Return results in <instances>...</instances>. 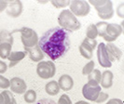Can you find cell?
<instances>
[{
    "instance_id": "6da1fadb",
    "label": "cell",
    "mask_w": 124,
    "mask_h": 104,
    "mask_svg": "<svg viewBox=\"0 0 124 104\" xmlns=\"http://www.w3.org/2000/svg\"><path fill=\"white\" fill-rule=\"evenodd\" d=\"M38 46L51 61L64 56L70 49L71 40L68 33L61 27L48 30L39 38Z\"/></svg>"
},
{
    "instance_id": "7a4b0ae2",
    "label": "cell",
    "mask_w": 124,
    "mask_h": 104,
    "mask_svg": "<svg viewBox=\"0 0 124 104\" xmlns=\"http://www.w3.org/2000/svg\"><path fill=\"white\" fill-rule=\"evenodd\" d=\"M58 22L61 28L64 29L66 32H71V33L78 31L81 27L80 21L70 11V9H63L60 13L58 17Z\"/></svg>"
},
{
    "instance_id": "3957f363",
    "label": "cell",
    "mask_w": 124,
    "mask_h": 104,
    "mask_svg": "<svg viewBox=\"0 0 124 104\" xmlns=\"http://www.w3.org/2000/svg\"><path fill=\"white\" fill-rule=\"evenodd\" d=\"M18 31L21 33V39L24 49H32L38 45L39 37L35 30L29 27H23Z\"/></svg>"
},
{
    "instance_id": "277c9868",
    "label": "cell",
    "mask_w": 124,
    "mask_h": 104,
    "mask_svg": "<svg viewBox=\"0 0 124 104\" xmlns=\"http://www.w3.org/2000/svg\"><path fill=\"white\" fill-rule=\"evenodd\" d=\"M37 74L42 79H49L56 74V66L51 61H42L37 66Z\"/></svg>"
},
{
    "instance_id": "5b68a950",
    "label": "cell",
    "mask_w": 124,
    "mask_h": 104,
    "mask_svg": "<svg viewBox=\"0 0 124 104\" xmlns=\"http://www.w3.org/2000/svg\"><path fill=\"white\" fill-rule=\"evenodd\" d=\"M101 92H102V87L100 84L94 81H88V83L85 84L82 88L83 97L90 101H96Z\"/></svg>"
},
{
    "instance_id": "8992f818",
    "label": "cell",
    "mask_w": 124,
    "mask_h": 104,
    "mask_svg": "<svg viewBox=\"0 0 124 104\" xmlns=\"http://www.w3.org/2000/svg\"><path fill=\"white\" fill-rule=\"evenodd\" d=\"M70 11L75 16L78 17H85L91 11V6L87 1L84 0H74L70 3Z\"/></svg>"
},
{
    "instance_id": "52a82bcc",
    "label": "cell",
    "mask_w": 124,
    "mask_h": 104,
    "mask_svg": "<svg viewBox=\"0 0 124 104\" xmlns=\"http://www.w3.org/2000/svg\"><path fill=\"white\" fill-rule=\"evenodd\" d=\"M122 34V28L120 24L118 23H108L106 27V35L103 36V38L106 40L107 43H112L113 41L117 40L120 35Z\"/></svg>"
},
{
    "instance_id": "ba28073f",
    "label": "cell",
    "mask_w": 124,
    "mask_h": 104,
    "mask_svg": "<svg viewBox=\"0 0 124 104\" xmlns=\"http://www.w3.org/2000/svg\"><path fill=\"white\" fill-rule=\"evenodd\" d=\"M97 59L99 64L103 68H110L112 66V62L109 61L108 54L106 49V44L100 43L97 46Z\"/></svg>"
},
{
    "instance_id": "9c48e42d",
    "label": "cell",
    "mask_w": 124,
    "mask_h": 104,
    "mask_svg": "<svg viewBox=\"0 0 124 104\" xmlns=\"http://www.w3.org/2000/svg\"><path fill=\"white\" fill-rule=\"evenodd\" d=\"M23 5L21 1H12V2H8L6 13L8 16L11 18H18L23 13Z\"/></svg>"
},
{
    "instance_id": "30bf717a",
    "label": "cell",
    "mask_w": 124,
    "mask_h": 104,
    "mask_svg": "<svg viewBox=\"0 0 124 104\" xmlns=\"http://www.w3.org/2000/svg\"><path fill=\"white\" fill-rule=\"evenodd\" d=\"M10 82V90L13 93L16 94H24L27 91V85L24 82V80H23L20 77H13L9 80Z\"/></svg>"
},
{
    "instance_id": "8fae6325",
    "label": "cell",
    "mask_w": 124,
    "mask_h": 104,
    "mask_svg": "<svg viewBox=\"0 0 124 104\" xmlns=\"http://www.w3.org/2000/svg\"><path fill=\"white\" fill-rule=\"evenodd\" d=\"M96 11L98 13V16L102 20H109L114 16V8H113V3L111 1L106 2V5L101 7H96Z\"/></svg>"
},
{
    "instance_id": "7c38bea8",
    "label": "cell",
    "mask_w": 124,
    "mask_h": 104,
    "mask_svg": "<svg viewBox=\"0 0 124 104\" xmlns=\"http://www.w3.org/2000/svg\"><path fill=\"white\" fill-rule=\"evenodd\" d=\"M106 49L108 54L109 61L111 62L118 61L121 59L122 57V51L118 49V47L113 43H107L106 45Z\"/></svg>"
},
{
    "instance_id": "4fadbf2b",
    "label": "cell",
    "mask_w": 124,
    "mask_h": 104,
    "mask_svg": "<svg viewBox=\"0 0 124 104\" xmlns=\"http://www.w3.org/2000/svg\"><path fill=\"white\" fill-rule=\"evenodd\" d=\"M24 50L25 52H26V54L28 53L29 58L33 61H35V62H40V61H42V60H43L44 57H45V54L43 53V51L41 50V49L39 48L38 45L36 46V47H34V48H32V49H26Z\"/></svg>"
},
{
    "instance_id": "5bb4252c",
    "label": "cell",
    "mask_w": 124,
    "mask_h": 104,
    "mask_svg": "<svg viewBox=\"0 0 124 104\" xmlns=\"http://www.w3.org/2000/svg\"><path fill=\"white\" fill-rule=\"evenodd\" d=\"M60 88L63 91H69L74 86V79L69 74H62L58 80Z\"/></svg>"
},
{
    "instance_id": "9a60e30c",
    "label": "cell",
    "mask_w": 124,
    "mask_h": 104,
    "mask_svg": "<svg viewBox=\"0 0 124 104\" xmlns=\"http://www.w3.org/2000/svg\"><path fill=\"white\" fill-rule=\"evenodd\" d=\"M26 56L25 51H12L10 53L9 57L8 58V60L9 61V65L8 67L12 68L15 65H17L21 61H23Z\"/></svg>"
},
{
    "instance_id": "2e32d148",
    "label": "cell",
    "mask_w": 124,
    "mask_h": 104,
    "mask_svg": "<svg viewBox=\"0 0 124 104\" xmlns=\"http://www.w3.org/2000/svg\"><path fill=\"white\" fill-rule=\"evenodd\" d=\"M113 73L109 70L105 71L102 74V77H101V82H100V86L103 88H110L113 85Z\"/></svg>"
},
{
    "instance_id": "e0dca14e",
    "label": "cell",
    "mask_w": 124,
    "mask_h": 104,
    "mask_svg": "<svg viewBox=\"0 0 124 104\" xmlns=\"http://www.w3.org/2000/svg\"><path fill=\"white\" fill-rule=\"evenodd\" d=\"M45 90L47 92V94H49L50 96H55V95H57L60 92L61 88L59 86L58 82L53 80V81H50V82L46 84Z\"/></svg>"
},
{
    "instance_id": "ac0fdd59",
    "label": "cell",
    "mask_w": 124,
    "mask_h": 104,
    "mask_svg": "<svg viewBox=\"0 0 124 104\" xmlns=\"http://www.w3.org/2000/svg\"><path fill=\"white\" fill-rule=\"evenodd\" d=\"M79 52H80L81 56L87 60H91L93 56V49L89 45L83 43V42L79 46Z\"/></svg>"
},
{
    "instance_id": "d6986e66",
    "label": "cell",
    "mask_w": 124,
    "mask_h": 104,
    "mask_svg": "<svg viewBox=\"0 0 124 104\" xmlns=\"http://www.w3.org/2000/svg\"><path fill=\"white\" fill-rule=\"evenodd\" d=\"M12 52V45L8 43L0 44V58L5 60L8 59Z\"/></svg>"
},
{
    "instance_id": "ffe728a7",
    "label": "cell",
    "mask_w": 124,
    "mask_h": 104,
    "mask_svg": "<svg viewBox=\"0 0 124 104\" xmlns=\"http://www.w3.org/2000/svg\"><path fill=\"white\" fill-rule=\"evenodd\" d=\"M3 43H8L10 45H13V43H14L12 34L8 30L0 31V44Z\"/></svg>"
},
{
    "instance_id": "44dd1931",
    "label": "cell",
    "mask_w": 124,
    "mask_h": 104,
    "mask_svg": "<svg viewBox=\"0 0 124 104\" xmlns=\"http://www.w3.org/2000/svg\"><path fill=\"white\" fill-rule=\"evenodd\" d=\"M3 97V104H17L16 99L12 95V92L9 90H3L0 93Z\"/></svg>"
},
{
    "instance_id": "7402d4cb",
    "label": "cell",
    "mask_w": 124,
    "mask_h": 104,
    "mask_svg": "<svg viewBox=\"0 0 124 104\" xmlns=\"http://www.w3.org/2000/svg\"><path fill=\"white\" fill-rule=\"evenodd\" d=\"M98 36V32L95 24H90L86 30V37L90 39H95Z\"/></svg>"
},
{
    "instance_id": "603a6c76",
    "label": "cell",
    "mask_w": 124,
    "mask_h": 104,
    "mask_svg": "<svg viewBox=\"0 0 124 104\" xmlns=\"http://www.w3.org/2000/svg\"><path fill=\"white\" fill-rule=\"evenodd\" d=\"M23 98H24L25 102H27V103H29V104H32V103H34V102L36 101V99H37V93H36L35 90H33V89L27 90V91L24 93Z\"/></svg>"
},
{
    "instance_id": "cb8c5ba5",
    "label": "cell",
    "mask_w": 124,
    "mask_h": 104,
    "mask_svg": "<svg viewBox=\"0 0 124 104\" xmlns=\"http://www.w3.org/2000/svg\"><path fill=\"white\" fill-rule=\"evenodd\" d=\"M101 77H102V73L100 72V70L94 69L93 71V73L90 74V75H88V81H94V82L100 84Z\"/></svg>"
},
{
    "instance_id": "d4e9b609",
    "label": "cell",
    "mask_w": 124,
    "mask_h": 104,
    "mask_svg": "<svg viewBox=\"0 0 124 104\" xmlns=\"http://www.w3.org/2000/svg\"><path fill=\"white\" fill-rule=\"evenodd\" d=\"M107 24H108V23H107L106 21H99V22H97V23L95 24L96 28H97V32H98V36L103 37L106 35Z\"/></svg>"
},
{
    "instance_id": "484cf974",
    "label": "cell",
    "mask_w": 124,
    "mask_h": 104,
    "mask_svg": "<svg viewBox=\"0 0 124 104\" xmlns=\"http://www.w3.org/2000/svg\"><path fill=\"white\" fill-rule=\"evenodd\" d=\"M94 67H95V63L93 61H90L87 64L83 67L82 69V74L84 75H90V74L93 73V71L94 70Z\"/></svg>"
},
{
    "instance_id": "4316f807",
    "label": "cell",
    "mask_w": 124,
    "mask_h": 104,
    "mask_svg": "<svg viewBox=\"0 0 124 104\" xmlns=\"http://www.w3.org/2000/svg\"><path fill=\"white\" fill-rule=\"evenodd\" d=\"M50 3L55 7H65L70 5L71 1H68V0H52L50 1Z\"/></svg>"
},
{
    "instance_id": "83f0119b",
    "label": "cell",
    "mask_w": 124,
    "mask_h": 104,
    "mask_svg": "<svg viewBox=\"0 0 124 104\" xmlns=\"http://www.w3.org/2000/svg\"><path fill=\"white\" fill-rule=\"evenodd\" d=\"M10 86V82L9 80L6 78L5 76L0 74V88L2 89H8Z\"/></svg>"
},
{
    "instance_id": "f1b7e54d",
    "label": "cell",
    "mask_w": 124,
    "mask_h": 104,
    "mask_svg": "<svg viewBox=\"0 0 124 104\" xmlns=\"http://www.w3.org/2000/svg\"><path fill=\"white\" fill-rule=\"evenodd\" d=\"M57 104H72V100L69 98L68 95L66 94H62V96L59 98L58 103Z\"/></svg>"
},
{
    "instance_id": "f546056e",
    "label": "cell",
    "mask_w": 124,
    "mask_h": 104,
    "mask_svg": "<svg viewBox=\"0 0 124 104\" xmlns=\"http://www.w3.org/2000/svg\"><path fill=\"white\" fill-rule=\"evenodd\" d=\"M83 43H86L87 45H89V46H90L93 50L96 49V48H97V46H98V43H97L96 39H90V38H87V37L83 40Z\"/></svg>"
},
{
    "instance_id": "4dcf8cb0",
    "label": "cell",
    "mask_w": 124,
    "mask_h": 104,
    "mask_svg": "<svg viewBox=\"0 0 124 104\" xmlns=\"http://www.w3.org/2000/svg\"><path fill=\"white\" fill-rule=\"evenodd\" d=\"M106 2H107V0H91L89 4L93 5L96 8V7H103L104 5H106Z\"/></svg>"
},
{
    "instance_id": "1f68e13d",
    "label": "cell",
    "mask_w": 124,
    "mask_h": 104,
    "mask_svg": "<svg viewBox=\"0 0 124 104\" xmlns=\"http://www.w3.org/2000/svg\"><path fill=\"white\" fill-rule=\"evenodd\" d=\"M108 98H109L108 94L102 91L99 94V96H98V98H97V99H96V101H95V102H96V103H103L104 101L107 100V99H108Z\"/></svg>"
},
{
    "instance_id": "d6a6232c",
    "label": "cell",
    "mask_w": 124,
    "mask_h": 104,
    "mask_svg": "<svg viewBox=\"0 0 124 104\" xmlns=\"http://www.w3.org/2000/svg\"><path fill=\"white\" fill-rule=\"evenodd\" d=\"M116 13H117V16H118L119 18H121L124 20V2L123 3H120V4L117 7Z\"/></svg>"
},
{
    "instance_id": "836d02e7",
    "label": "cell",
    "mask_w": 124,
    "mask_h": 104,
    "mask_svg": "<svg viewBox=\"0 0 124 104\" xmlns=\"http://www.w3.org/2000/svg\"><path fill=\"white\" fill-rule=\"evenodd\" d=\"M36 104H57L52 99H50V98H42L40 100H38Z\"/></svg>"
},
{
    "instance_id": "e575fe53",
    "label": "cell",
    "mask_w": 124,
    "mask_h": 104,
    "mask_svg": "<svg viewBox=\"0 0 124 104\" xmlns=\"http://www.w3.org/2000/svg\"><path fill=\"white\" fill-rule=\"evenodd\" d=\"M8 66L7 65V63L5 61H0V74L6 73L7 70H8Z\"/></svg>"
},
{
    "instance_id": "d590c367",
    "label": "cell",
    "mask_w": 124,
    "mask_h": 104,
    "mask_svg": "<svg viewBox=\"0 0 124 104\" xmlns=\"http://www.w3.org/2000/svg\"><path fill=\"white\" fill-rule=\"evenodd\" d=\"M8 5V1H3V0H0V13L3 12L4 10H6L7 7Z\"/></svg>"
},
{
    "instance_id": "8d00e7d4",
    "label": "cell",
    "mask_w": 124,
    "mask_h": 104,
    "mask_svg": "<svg viewBox=\"0 0 124 104\" xmlns=\"http://www.w3.org/2000/svg\"><path fill=\"white\" fill-rule=\"evenodd\" d=\"M106 104H124V102L119 98H111Z\"/></svg>"
},
{
    "instance_id": "74e56055",
    "label": "cell",
    "mask_w": 124,
    "mask_h": 104,
    "mask_svg": "<svg viewBox=\"0 0 124 104\" xmlns=\"http://www.w3.org/2000/svg\"><path fill=\"white\" fill-rule=\"evenodd\" d=\"M75 104H90V103H88L87 101H84V100H79V101L76 102Z\"/></svg>"
},
{
    "instance_id": "f35d334b",
    "label": "cell",
    "mask_w": 124,
    "mask_h": 104,
    "mask_svg": "<svg viewBox=\"0 0 124 104\" xmlns=\"http://www.w3.org/2000/svg\"><path fill=\"white\" fill-rule=\"evenodd\" d=\"M120 26H121V28H122V34L124 35V20L120 22Z\"/></svg>"
},
{
    "instance_id": "ab89813d",
    "label": "cell",
    "mask_w": 124,
    "mask_h": 104,
    "mask_svg": "<svg viewBox=\"0 0 124 104\" xmlns=\"http://www.w3.org/2000/svg\"><path fill=\"white\" fill-rule=\"evenodd\" d=\"M0 104H3V97L1 94H0Z\"/></svg>"
}]
</instances>
